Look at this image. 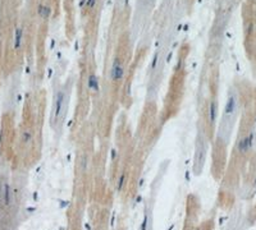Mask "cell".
<instances>
[{
    "label": "cell",
    "instance_id": "1",
    "mask_svg": "<svg viewBox=\"0 0 256 230\" xmlns=\"http://www.w3.org/2000/svg\"><path fill=\"white\" fill-rule=\"evenodd\" d=\"M237 114H238V95H237L234 88H232L228 93L225 108H224V111H223V115H222L219 131H218V137L224 143H228L229 138H231L234 122L237 119Z\"/></svg>",
    "mask_w": 256,
    "mask_h": 230
},
{
    "label": "cell",
    "instance_id": "2",
    "mask_svg": "<svg viewBox=\"0 0 256 230\" xmlns=\"http://www.w3.org/2000/svg\"><path fill=\"white\" fill-rule=\"evenodd\" d=\"M70 88L72 86L69 83L64 84L55 95L54 100V108H53V115H51V124L54 127H60L63 123L65 114H67L69 97H70Z\"/></svg>",
    "mask_w": 256,
    "mask_h": 230
},
{
    "label": "cell",
    "instance_id": "3",
    "mask_svg": "<svg viewBox=\"0 0 256 230\" xmlns=\"http://www.w3.org/2000/svg\"><path fill=\"white\" fill-rule=\"evenodd\" d=\"M206 153H207V141L204 133H198L196 138V148H195V172L200 174L202 171L204 164H205L206 159Z\"/></svg>",
    "mask_w": 256,
    "mask_h": 230
},
{
    "label": "cell",
    "instance_id": "4",
    "mask_svg": "<svg viewBox=\"0 0 256 230\" xmlns=\"http://www.w3.org/2000/svg\"><path fill=\"white\" fill-rule=\"evenodd\" d=\"M254 146H255L254 133L251 132L250 134H247V136H245L243 138H241L240 142H238V145H237V148H238V151H240L241 153H245V152L250 151Z\"/></svg>",
    "mask_w": 256,
    "mask_h": 230
},
{
    "label": "cell",
    "instance_id": "5",
    "mask_svg": "<svg viewBox=\"0 0 256 230\" xmlns=\"http://www.w3.org/2000/svg\"><path fill=\"white\" fill-rule=\"evenodd\" d=\"M123 77H124V68H123L121 60L115 59L110 68V78L113 81H121Z\"/></svg>",
    "mask_w": 256,
    "mask_h": 230
},
{
    "label": "cell",
    "instance_id": "6",
    "mask_svg": "<svg viewBox=\"0 0 256 230\" xmlns=\"http://www.w3.org/2000/svg\"><path fill=\"white\" fill-rule=\"evenodd\" d=\"M1 198L4 201V205L9 206L10 203V198H12V193H10V187H9L8 183H4L3 184V188H1Z\"/></svg>",
    "mask_w": 256,
    "mask_h": 230
},
{
    "label": "cell",
    "instance_id": "7",
    "mask_svg": "<svg viewBox=\"0 0 256 230\" xmlns=\"http://www.w3.org/2000/svg\"><path fill=\"white\" fill-rule=\"evenodd\" d=\"M216 116H218V104H216V101H213V102H210V106H209V120H210L211 125L215 124Z\"/></svg>",
    "mask_w": 256,
    "mask_h": 230
},
{
    "label": "cell",
    "instance_id": "8",
    "mask_svg": "<svg viewBox=\"0 0 256 230\" xmlns=\"http://www.w3.org/2000/svg\"><path fill=\"white\" fill-rule=\"evenodd\" d=\"M87 87H88V90H91L92 92H96V91H99V78L95 74H91V75L88 77Z\"/></svg>",
    "mask_w": 256,
    "mask_h": 230
},
{
    "label": "cell",
    "instance_id": "9",
    "mask_svg": "<svg viewBox=\"0 0 256 230\" xmlns=\"http://www.w3.org/2000/svg\"><path fill=\"white\" fill-rule=\"evenodd\" d=\"M22 37H23V31L22 28H16V32H14V49L18 50L21 49L22 46Z\"/></svg>",
    "mask_w": 256,
    "mask_h": 230
},
{
    "label": "cell",
    "instance_id": "10",
    "mask_svg": "<svg viewBox=\"0 0 256 230\" xmlns=\"http://www.w3.org/2000/svg\"><path fill=\"white\" fill-rule=\"evenodd\" d=\"M50 13H51V10H50V8L49 7H46V5H40L39 7V16L40 17H42V18H47L50 16Z\"/></svg>",
    "mask_w": 256,
    "mask_h": 230
},
{
    "label": "cell",
    "instance_id": "11",
    "mask_svg": "<svg viewBox=\"0 0 256 230\" xmlns=\"http://www.w3.org/2000/svg\"><path fill=\"white\" fill-rule=\"evenodd\" d=\"M22 141L25 145H30L31 141H32V134L30 131H25L22 133Z\"/></svg>",
    "mask_w": 256,
    "mask_h": 230
},
{
    "label": "cell",
    "instance_id": "12",
    "mask_svg": "<svg viewBox=\"0 0 256 230\" xmlns=\"http://www.w3.org/2000/svg\"><path fill=\"white\" fill-rule=\"evenodd\" d=\"M95 3H96V0H87V5H88L90 8H92V7L95 5Z\"/></svg>",
    "mask_w": 256,
    "mask_h": 230
},
{
    "label": "cell",
    "instance_id": "13",
    "mask_svg": "<svg viewBox=\"0 0 256 230\" xmlns=\"http://www.w3.org/2000/svg\"><path fill=\"white\" fill-rule=\"evenodd\" d=\"M254 133V141H255V145H256V123H255V127H254V131H251Z\"/></svg>",
    "mask_w": 256,
    "mask_h": 230
}]
</instances>
